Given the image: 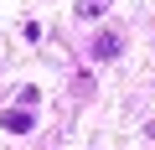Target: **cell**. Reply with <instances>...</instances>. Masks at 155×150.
<instances>
[{
    "mask_svg": "<svg viewBox=\"0 0 155 150\" xmlns=\"http://www.w3.org/2000/svg\"><path fill=\"white\" fill-rule=\"evenodd\" d=\"M109 0H78V16H104Z\"/></svg>",
    "mask_w": 155,
    "mask_h": 150,
    "instance_id": "3957f363",
    "label": "cell"
},
{
    "mask_svg": "<svg viewBox=\"0 0 155 150\" xmlns=\"http://www.w3.org/2000/svg\"><path fill=\"white\" fill-rule=\"evenodd\" d=\"M0 124H5L11 135H26V129H36V114L31 109H11V114H0Z\"/></svg>",
    "mask_w": 155,
    "mask_h": 150,
    "instance_id": "6da1fadb",
    "label": "cell"
},
{
    "mask_svg": "<svg viewBox=\"0 0 155 150\" xmlns=\"http://www.w3.org/2000/svg\"><path fill=\"white\" fill-rule=\"evenodd\" d=\"M119 47H124V36H119V31H104V36L93 42V62H109V57H119Z\"/></svg>",
    "mask_w": 155,
    "mask_h": 150,
    "instance_id": "7a4b0ae2",
    "label": "cell"
}]
</instances>
